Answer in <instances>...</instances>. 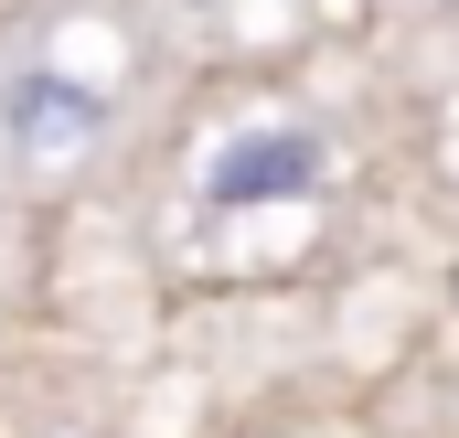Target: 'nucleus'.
Masks as SVG:
<instances>
[{"instance_id": "1", "label": "nucleus", "mask_w": 459, "mask_h": 438, "mask_svg": "<svg viewBox=\"0 0 459 438\" xmlns=\"http://www.w3.org/2000/svg\"><path fill=\"white\" fill-rule=\"evenodd\" d=\"M321 182H332V150H321L310 128H246V139H225V150L204 161V204H214V215L299 204V193H321Z\"/></svg>"}, {"instance_id": "2", "label": "nucleus", "mask_w": 459, "mask_h": 438, "mask_svg": "<svg viewBox=\"0 0 459 438\" xmlns=\"http://www.w3.org/2000/svg\"><path fill=\"white\" fill-rule=\"evenodd\" d=\"M0 139H11L22 161H75V150H97V139H108V97H97L86 75L32 65V75H11V86H0Z\"/></svg>"}, {"instance_id": "3", "label": "nucleus", "mask_w": 459, "mask_h": 438, "mask_svg": "<svg viewBox=\"0 0 459 438\" xmlns=\"http://www.w3.org/2000/svg\"><path fill=\"white\" fill-rule=\"evenodd\" d=\"M417 11H459V0H417Z\"/></svg>"}, {"instance_id": "4", "label": "nucleus", "mask_w": 459, "mask_h": 438, "mask_svg": "<svg viewBox=\"0 0 459 438\" xmlns=\"http://www.w3.org/2000/svg\"><path fill=\"white\" fill-rule=\"evenodd\" d=\"M0 257H11V246H0Z\"/></svg>"}]
</instances>
